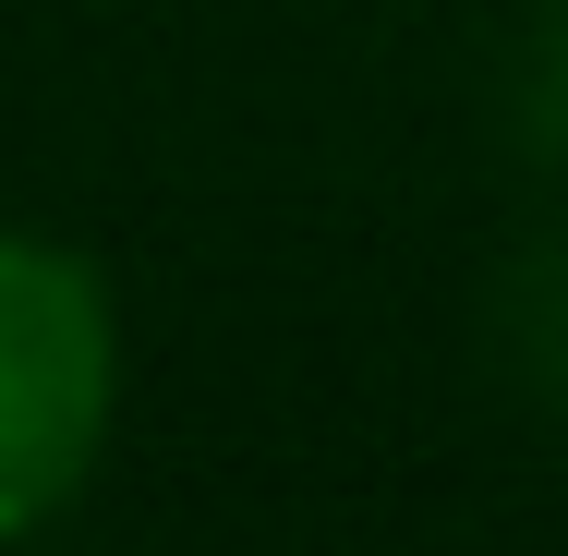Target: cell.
<instances>
[{"instance_id": "1", "label": "cell", "mask_w": 568, "mask_h": 556, "mask_svg": "<svg viewBox=\"0 0 568 556\" xmlns=\"http://www.w3.org/2000/svg\"><path fill=\"white\" fill-rule=\"evenodd\" d=\"M110 303L61 242L0 230V545L37 533L110 436Z\"/></svg>"}, {"instance_id": "3", "label": "cell", "mask_w": 568, "mask_h": 556, "mask_svg": "<svg viewBox=\"0 0 568 556\" xmlns=\"http://www.w3.org/2000/svg\"><path fill=\"white\" fill-rule=\"evenodd\" d=\"M508 121L532 158L568 170V0H532V37H520V73H508Z\"/></svg>"}, {"instance_id": "2", "label": "cell", "mask_w": 568, "mask_h": 556, "mask_svg": "<svg viewBox=\"0 0 568 556\" xmlns=\"http://www.w3.org/2000/svg\"><path fill=\"white\" fill-rule=\"evenodd\" d=\"M496 351H508V375L568 424V242H532V254L508 266V291H496Z\"/></svg>"}]
</instances>
